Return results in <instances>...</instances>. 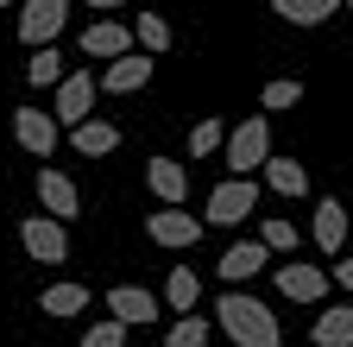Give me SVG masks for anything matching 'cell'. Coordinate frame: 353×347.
I'll return each mask as SVG.
<instances>
[{"mask_svg":"<svg viewBox=\"0 0 353 347\" xmlns=\"http://www.w3.org/2000/svg\"><path fill=\"white\" fill-rule=\"evenodd\" d=\"M214 322H221V335H228L234 347H278V335H284V322L272 316V303H259L246 290L221 297L214 303Z\"/></svg>","mask_w":353,"mask_h":347,"instance_id":"obj_1","label":"cell"},{"mask_svg":"<svg viewBox=\"0 0 353 347\" xmlns=\"http://www.w3.org/2000/svg\"><path fill=\"white\" fill-rule=\"evenodd\" d=\"M221 152H228V170H234V177L265 170V164H272V114H265V120H240Z\"/></svg>","mask_w":353,"mask_h":347,"instance_id":"obj_2","label":"cell"},{"mask_svg":"<svg viewBox=\"0 0 353 347\" xmlns=\"http://www.w3.org/2000/svg\"><path fill=\"white\" fill-rule=\"evenodd\" d=\"M19 246H26V259H38V266H63L70 259V228L57 221V215H26L19 221Z\"/></svg>","mask_w":353,"mask_h":347,"instance_id":"obj_3","label":"cell"},{"mask_svg":"<svg viewBox=\"0 0 353 347\" xmlns=\"http://www.w3.org/2000/svg\"><path fill=\"white\" fill-rule=\"evenodd\" d=\"M252 208H259V184H252V177H228V184H214V190H208L202 221H208V228H240Z\"/></svg>","mask_w":353,"mask_h":347,"instance_id":"obj_4","label":"cell"},{"mask_svg":"<svg viewBox=\"0 0 353 347\" xmlns=\"http://www.w3.org/2000/svg\"><path fill=\"white\" fill-rule=\"evenodd\" d=\"M63 19H70V0H26L19 7V45H32V51L57 45Z\"/></svg>","mask_w":353,"mask_h":347,"instance_id":"obj_5","label":"cell"},{"mask_svg":"<svg viewBox=\"0 0 353 347\" xmlns=\"http://www.w3.org/2000/svg\"><path fill=\"white\" fill-rule=\"evenodd\" d=\"M272 284H278V297H290V303H322L328 284H334V272L309 266V259H284V266L272 272Z\"/></svg>","mask_w":353,"mask_h":347,"instance_id":"obj_6","label":"cell"},{"mask_svg":"<svg viewBox=\"0 0 353 347\" xmlns=\"http://www.w3.org/2000/svg\"><path fill=\"white\" fill-rule=\"evenodd\" d=\"M95 95H101V76H88V70H70L57 82V120L63 126H82V120H95Z\"/></svg>","mask_w":353,"mask_h":347,"instance_id":"obj_7","label":"cell"},{"mask_svg":"<svg viewBox=\"0 0 353 347\" xmlns=\"http://www.w3.org/2000/svg\"><path fill=\"white\" fill-rule=\"evenodd\" d=\"M126 51H139V38H132V19H95L82 32V57H95V63H114Z\"/></svg>","mask_w":353,"mask_h":347,"instance_id":"obj_8","label":"cell"},{"mask_svg":"<svg viewBox=\"0 0 353 347\" xmlns=\"http://www.w3.org/2000/svg\"><path fill=\"white\" fill-rule=\"evenodd\" d=\"M145 234H152L158 246H170V252H183V246H196V240L208 234V221H196L190 208H158L152 221H145Z\"/></svg>","mask_w":353,"mask_h":347,"instance_id":"obj_9","label":"cell"},{"mask_svg":"<svg viewBox=\"0 0 353 347\" xmlns=\"http://www.w3.org/2000/svg\"><path fill=\"white\" fill-rule=\"evenodd\" d=\"M13 139H19L32 158H51V152H57V114H44V108H19V114H13Z\"/></svg>","mask_w":353,"mask_h":347,"instance_id":"obj_10","label":"cell"},{"mask_svg":"<svg viewBox=\"0 0 353 347\" xmlns=\"http://www.w3.org/2000/svg\"><path fill=\"white\" fill-rule=\"evenodd\" d=\"M158 310H164V303H158L152 290H139V284H114V290H108V316H114V322H126V328L158 322Z\"/></svg>","mask_w":353,"mask_h":347,"instance_id":"obj_11","label":"cell"},{"mask_svg":"<svg viewBox=\"0 0 353 347\" xmlns=\"http://www.w3.org/2000/svg\"><path fill=\"white\" fill-rule=\"evenodd\" d=\"M38 208H44V215H57V221L70 228L76 215H82V196H76V184L63 177V170H38Z\"/></svg>","mask_w":353,"mask_h":347,"instance_id":"obj_12","label":"cell"},{"mask_svg":"<svg viewBox=\"0 0 353 347\" xmlns=\"http://www.w3.org/2000/svg\"><path fill=\"white\" fill-rule=\"evenodd\" d=\"M265 266H272V246H265V240H240V246H228V252H221V278H228V284H246V278H259Z\"/></svg>","mask_w":353,"mask_h":347,"instance_id":"obj_13","label":"cell"},{"mask_svg":"<svg viewBox=\"0 0 353 347\" xmlns=\"http://www.w3.org/2000/svg\"><path fill=\"white\" fill-rule=\"evenodd\" d=\"M152 70H158V63H152L145 51H126V57H114V63L101 70V89H108V95H132V89H145V82H152Z\"/></svg>","mask_w":353,"mask_h":347,"instance_id":"obj_14","label":"cell"},{"mask_svg":"<svg viewBox=\"0 0 353 347\" xmlns=\"http://www.w3.org/2000/svg\"><path fill=\"white\" fill-rule=\"evenodd\" d=\"M309 240H316L328 259H341L347 252V208L334 202V196H322V208H316V221H309Z\"/></svg>","mask_w":353,"mask_h":347,"instance_id":"obj_15","label":"cell"},{"mask_svg":"<svg viewBox=\"0 0 353 347\" xmlns=\"http://www.w3.org/2000/svg\"><path fill=\"white\" fill-rule=\"evenodd\" d=\"M145 184H152V196H158L164 208H183V196H190V170L170 164V158H152V164H145Z\"/></svg>","mask_w":353,"mask_h":347,"instance_id":"obj_16","label":"cell"},{"mask_svg":"<svg viewBox=\"0 0 353 347\" xmlns=\"http://www.w3.org/2000/svg\"><path fill=\"white\" fill-rule=\"evenodd\" d=\"M70 146L82 158H108L120 146V120H82V126H70Z\"/></svg>","mask_w":353,"mask_h":347,"instance_id":"obj_17","label":"cell"},{"mask_svg":"<svg viewBox=\"0 0 353 347\" xmlns=\"http://www.w3.org/2000/svg\"><path fill=\"white\" fill-rule=\"evenodd\" d=\"M309 341H316V347H353V303H334V310H322L316 328H309Z\"/></svg>","mask_w":353,"mask_h":347,"instance_id":"obj_18","label":"cell"},{"mask_svg":"<svg viewBox=\"0 0 353 347\" xmlns=\"http://www.w3.org/2000/svg\"><path fill=\"white\" fill-rule=\"evenodd\" d=\"M259 177H265V184H272L278 196H309V170H303L296 158H284V152H272V164H265V170H259Z\"/></svg>","mask_w":353,"mask_h":347,"instance_id":"obj_19","label":"cell"},{"mask_svg":"<svg viewBox=\"0 0 353 347\" xmlns=\"http://www.w3.org/2000/svg\"><path fill=\"white\" fill-rule=\"evenodd\" d=\"M272 13L290 19V26H322V19L341 13V0H272Z\"/></svg>","mask_w":353,"mask_h":347,"instance_id":"obj_20","label":"cell"},{"mask_svg":"<svg viewBox=\"0 0 353 347\" xmlns=\"http://www.w3.org/2000/svg\"><path fill=\"white\" fill-rule=\"evenodd\" d=\"M38 310L57 316V322H63V316H82V310H88V284H51V290L38 297Z\"/></svg>","mask_w":353,"mask_h":347,"instance_id":"obj_21","label":"cell"},{"mask_svg":"<svg viewBox=\"0 0 353 347\" xmlns=\"http://www.w3.org/2000/svg\"><path fill=\"white\" fill-rule=\"evenodd\" d=\"M164 303H170V316H196L202 278H196V272H170V278H164Z\"/></svg>","mask_w":353,"mask_h":347,"instance_id":"obj_22","label":"cell"},{"mask_svg":"<svg viewBox=\"0 0 353 347\" xmlns=\"http://www.w3.org/2000/svg\"><path fill=\"white\" fill-rule=\"evenodd\" d=\"M132 38H139L145 57H164L170 51V19L164 13H139V19H132Z\"/></svg>","mask_w":353,"mask_h":347,"instance_id":"obj_23","label":"cell"},{"mask_svg":"<svg viewBox=\"0 0 353 347\" xmlns=\"http://www.w3.org/2000/svg\"><path fill=\"white\" fill-rule=\"evenodd\" d=\"M26 82H32V89H57V82H63V57H57V45L32 51V63H26Z\"/></svg>","mask_w":353,"mask_h":347,"instance_id":"obj_24","label":"cell"},{"mask_svg":"<svg viewBox=\"0 0 353 347\" xmlns=\"http://www.w3.org/2000/svg\"><path fill=\"white\" fill-rule=\"evenodd\" d=\"M259 101H265V114H290V108L303 101V82H296V76H272Z\"/></svg>","mask_w":353,"mask_h":347,"instance_id":"obj_25","label":"cell"},{"mask_svg":"<svg viewBox=\"0 0 353 347\" xmlns=\"http://www.w3.org/2000/svg\"><path fill=\"white\" fill-rule=\"evenodd\" d=\"M208 328L214 322H202V316H176L170 335H164V347H208Z\"/></svg>","mask_w":353,"mask_h":347,"instance_id":"obj_26","label":"cell"},{"mask_svg":"<svg viewBox=\"0 0 353 347\" xmlns=\"http://www.w3.org/2000/svg\"><path fill=\"white\" fill-rule=\"evenodd\" d=\"M221 146H228V126H221V120H196L190 126V158H208Z\"/></svg>","mask_w":353,"mask_h":347,"instance_id":"obj_27","label":"cell"},{"mask_svg":"<svg viewBox=\"0 0 353 347\" xmlns=\"http://www.w3.org/2000/svg\"><path fill=\"white\" fill-rule=\"evenodd\" d=\"M126 335H132V328H126V322H114V316H108V322H95V328H88V335H82V341H76V347H126Z\"/></svg>","mask_w":353,"mask_h":347,"instance_id":"obj_28","label":"cell"},{"mask_svg":"<svg viewBox=\"0 0 353 347\" xmlns=\"http://www.w3.org/2000/svg\"><path fill=\"white\" fill-rule=\"evenodd\" d=\"M259 240L272 246V252H290V246H296V228H290V221H259Z\"/></svg>","mask_w":353,"mask_h":347,"instance_id":"obj_29","label":"cell"},{"mask_svg":"<svg viewBox=\"0 0 353 347\" xmlns=\"http://www.w3.org/2000/svg\"><path fill=\"white\" fill-rule=\"evenodd\" d=\"M334 284H341V290H353V252H341V259H334Z\"/></svg>","mask_w":353,"mask_h":347,"instance_id":"obj_30","label":"cell"},{"mask_svg":"<svg viewBox=\"0 0 353 347\" xmlns=\"http://www.w3.org/2000/svg\"><path fill=\"white\" fill-rule=\"evenodd\" d=\"M82 7H95V13H114V7H126V0H82Z\"/></svg>","mask_w":353,"mask_h":347,"instance_id":"obj_31","label":"cell"},{"mask_svg":"<svg viewBox=\"0 0 353 347\" xmlns=\"http://www.w3.org/2000/svg\"><path fill=\"white\" fill-rule=\"evenodd\" d=\"M0 7H26V0H0Z\"/></svg>","mask_w":353,"mask_h":347,"instance_id":"obj_32","label":"cell"},{"mask_svg":"<svg viewBox=\"0 0 353 347\" xmlns=\"http://www.w3.org/2000/svg\"><path fill=\"white\" fill-rule=\"evenodd\" d=\"M341 7H347V13H353V0H341Z\"/></svg>","mask_w":353,"mask_h":347,"instance_id":"obj_33","label":"cell"}]
</instances>
